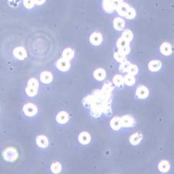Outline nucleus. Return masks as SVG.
<instances>
[{
	"label": "nucleus",
	"mask_w": 174,
	"mask_h": 174,
	"mask_svg": "<svg viewBox=\"0 0 174 174\" xmlns=\"http://www.w3.org/2000/svg\"><path fill=\"white\" fill-rule=\"evenodd\" d=\"M114 90L113 84L106 81L102 89L94 91L92 95L86 96L83 99L84 107L89 108L90 114L94 118H99L102 115H110L112 114V94Z\"/></svg>",
	"instance_id": "nucleus-1"
},
{
	"label": "nucleus",
	"mask_w": 174,
	"mask_h": 174,
	"mask_svg": "<svg viewBox=\"0 0 174 174\" xmlns=\"http://www.w3.org/2000/svg\"><path fill=\"white\" fill-rule=\"evenodd\" d=\"M122 2H123V0H103L102 7L105 12L112 13L117 10Z\"/></svg>",
	"instance_id": "nucleus-2"
},
{
	"label": "nucleus",
	"mask_w": 174,
	"mask_h": 174,
	"mask_svg": "<svg viewBox=\"0 0 174 174\" xmlns=\"http://www.w3.org/2000/svg\"><path fill=\"white\" fill-rule=\"evenodd\" d=\"M3 158L5 160L8 161V162H14L18 157V152L16 149L12 147L7 148L5 151L2 152Z\"/></svg>",
	"instance_id": "nucleus-3"
},
{
	"label": "nucleus",
	"mask_w": 174,
	"mask_h": 174,
	"mask_svg": "<svg viewBox=\"0 0 174 174\" xmlns=\"http://www.w3.org/2000/svg\"><path fill=\"white\" fill-rule=\"evenodd\" d=\"M121 123L122 127L125 128H133L136 125V120L132 115H126L124 116L121 117Z\"/></svg>",
	"instance_id": "nucleus-4"
},
{
	"label": "nucleus",
	"mask_w": 174,
	"mask_h": 174,
	"mask_svg": "<svg viewBox=\"0 0 174 174\" xmlns=\"http://www.w3.org/2000/svg\"><path fill=\"white\" fill-rule=\"evenodd\" d=\"M22 111H23V113L27 116L32 117L37 115L38 109H37V107L34 104L27 103L24 105L23 108H22Z\"/></svg>",
	"instance_id": "nucleus-5"
},
{
	"label": "nucleus",
	"mask_w": 174,
	"mask_h": 174,
	"mask_svg": "<svg viewBox=\"0 0 174 174\" xmlns=\"http://www.w3.org/2000/svg\"><path fill=\"white\" fill-rule=\"evenodd\" d=\"M56 67L59 71H63V72H66L71 67V63H70V61L63 59L62 57L57 61Z\"/></svg>",
	"instance_id": "nucleus-6"
},
{
	"label": "nucleus",
	"mask_w": 174,
	"mask_h": 174,
	"mask_svg": "<svg viewBox=\"0 0 174 174\" xmlns=\"http://www.w3.org/2000/svg\"><path fill=\"white\" fill-rule=\"evenodd\" d=\"M89 40H90V43L94 46H99L103 41V37L99 32H94L91 34Z\"/></svg>",
	"instance_id": "nucleus-7"
},
{
	"label": "nucleus",
	"mask_w": 174,
	"mask_h": 174,
	"mask_svg": "<svg viewBox=\"0 0 174 174\" xmlns=\"http://www.w3.org/2000/svg\"><path fill=\"white\" fill-rule=\"evenodd\" d=\"M13 56L15 57L16 59L20 60V61H22V60L26 59L27 56V52L26 50V49L22 47H17L13 50Z\"/></svg>",
	"instance_id": "nucleus-8"
},
{
	"label": "nucleus",
	"mask_w": 174,
	"mask_h": 174,
	"mask_svg": "<svg viewBox=\"0 0 174 174\" xmlns=\"http://www.w3.org/2000/svg\"><path fill=\"white\" fill-rule=\"evenodd\" d=\"M149 95V89L144 85H139L137 87L136 92V95L138 98L139 99H145L148 97Z\"/></svg>",
	"instance_id": "nucleus-9"
},
{
	"label": "nucleus",
	"mask_w": 174,
	"mask_h": 174,
	"mask_svg": "<svg viewBox=\"0 0 174 174\" xmlns=\"http://www.w3.org/2000/svg\"><path fill=\"white\" fill-rule=\"evenodd\" d=\"M69 119H70L69 114H68L67 112H64V111L60 112L56 116L57 122L59 123V124H61V125L66 124V123L69 121Z\"/></svg>",
	"instance_id": "nucleus-10"
},
{
	"label": "nucleus",
	"mask_w": 174,
	"mask_h": 174,
	"mask_svg": "<svg viewBox=\"0 0 174 174\" xmlns=\"http://www.w3.org/2000/svg\"><path fill=\"white\" fill-rule=\"evenodd\" d=\"M160 52L164 56H170L173 53V47L171 44L167 42H164L160 46Z\"/></svg>",
	"instance_id": "nucleus-11"
},
{
	"label": "nucleus",
	"mask_w": 174,
	"mask_h": 174,
	"mask_svg": "<svg viewBox=\"0 0 174 174\" xmlns=\"http://www.w3.org/2000/svg\"><path fill=\"white\" fill-rule=\"evenodd\" d=\"M125 25H126V22H125V19L123 18L116 17L114 19L113 27L118 31H121V30H124Z\"/></svg>",
	"instance_id": "nucleus-12"
},
{
	"label": "nucleus",
	"mask_w": 174,
	"mask_h": 174,
	"mask_svg": "<svg viewBox=\"0 0 174 174\" xmlns=\"http://www.w3.org/2000/svg\"><path fill=\"white\" fill-rule=\"evenodd\" d=\"M110 126L114 131H119L122 127L121 123V117L115 116L110 121Z\"/></svg>",
	"instance_id": "nucleus-13"
},
{
	"label": "nucleus",
	"mask_w": 174,
	"mask_h": 174,
	"mask_svg": "<svg viewBox=\"0 0 174 174\" xmlns=\"http://www.w3.org/2000/svg\"><path fill=\"white\" fill-rule=\"evenodd\" d=\"M40 80L43 84H50L53 81V74L50 71H43L40 75Z\"/></svg>",
	"instance_id": "nucleus-14"
},
{
	"label": "nucleus",
	"mask_w": 174,
	"mask_h": 174,
	"mask_svg": "<svg viewBox=\"0 0 174 174\" xmlns=\"http://www.w3.org/2000/svg\"><path fill=\"white\" fill-rule=\"evenodd\" d=\"M162 67V63L158 60H152L148 64V68L152 72H157Z\"/></svg>",
	"instance_id": "nucleus-15"
},
{
	"label": "nucleus",
	"mask_w": 174,
	"mask_h": 174,
	"mask_svg": "<svg viewBox=\"0 0 174 174\" xmlns=\"http://www.w3.org/2000/svg\"><path fill=\"white\" fill-rule=\"evenodd\" d=\"M142 138H143V136L142 133L138 132L134 133V134H132L131 136H130L129 142L132 145H133V146H136V145H139V143L141 142Z\"/></svg>",
	"instance_id": "nucleus-16"
},
{
	"label": "nucleus",
	"mask_w": 174,
	"mask_h": 174,
	"mask_svg": "<svg viewBox=\"0 0 174 174\" xmlns=\"http://www.w3.org/2000/svg\"><path fill=\"white\" fill-rule=\"evenodd\" d=\"M78 141L81 145H87L91 142V136L87 132H82L78 136Z\"/></svg>",
	"instance_id": "nucleus-17"
},
{
	"label": "nucleus",
	"mask_w": 174,
	"mask_h": 174,
	"mask_svg": "<svg viewBox=\"0 0 174 174\" xmlns=\"http://www.w3.org/2000/svg\"><path fill=\"white\" fill-rule=\"evenodd\" d=\"M94 77L98 81H102L106 77V72L103 68H97L94 71Z\"/></svg>",
	"instance_id": "nucleus-18"
},
{
	"label": "nucleus",
	"mask_w": 174,
	"mask_h": 174,
	"mask_svg": "<svg viewBox=\"0 0 174 174\" xmlns=\"http://www.w3.org/2000/svg\"><path fill=\"white\" fill-rule=\"evenodd\" d=\"M36 142H37V146L40 148H47L49 145L48 139L45 136H43V135L37 136Z\"/></svg>",
	"instance_id": "nucleus-19"
},
{
	"label": "nucleus",
	"mask_w": 174,
	"mask_h": 174,
	"mask_svg": "<svg viewBox=\"0 0 174 174\" xmlns=\"http://www.w3.org/2000/svg\"><path fill=\"white\" fill-rule=\"evenodd\" d=\"M129 8L130 6H128L126 2H122L121 4H120V6H118L116 11L120 16H122V17H125V16H126V13L128 12Z\"/></svg>",
	"instance_id": "nucleus-20"
},
{
	"label": "nucleus",
	"mask_w": 174,
	"mask_h": 174,
	"mask_svg": "<svg viewBox=\"0 0 174 174\" xmlns=\"http://www.w3.org/2000/svg\"><path fill=\"white\" fill-rule=\"evenodd\" d=\"M112 82H113L114 85L118 87H122L123 85L125 84L124 81V77L122 74H116L114 76L113 79H112Z\"/></svg>",
	"instance_id": "nucleus-21"
},
{
	"label": "nucleus",
	"mask_w": 174,
	"mask_h": 174,
	"mask_svg": "<svg viewBox=\"0 0 174 174\" xmlns=\"http://www.w3.org/2000/svg\"><path fill=\"white\" fill-rule=\"evenodd\" d=\"M158 169L162 173H167L170 170V164L167 160H162L158 164Z\"/></svg>",
	"instance_id": "nucleus-22"
},
{
	"label": "nucleus",
	"mask_w": 174,
	"mask_h": 174,
	"mask_svg": "<svg viewBox=\"0 0 174 174\" xmlns=\"http://www.w3.org/2000/svg\"><path fill=\"white\" fill-rule=\"evenodd\" d=\"M74 56V51L71 48H66L63 50L62 53V57L63 59H66L67 61H71L73 59Z\"/></svg>",
	"instance_id": "nucleus-23"
},
{
	"label": "nucleus",
	"mask_w": 174,
	"mask_h": 174,
	"mask_svg": "<svg viewBox=\"0 0 174 174\" xmlns=\"http://www.w3.org/2000/svg\"><path fill=\"white\" fill-rule=\"evenodd\" d=\"M61 169H62V167H61V164L59 162H53L50 166V171L53 174H58L61 173Z\"/></svg>",
	"instance_id": "nucleus-24"
},
{
	"label": "nucleus",
	"mask_w": 174,
	"mask_h": 174,
	"mask_svg": "<svg viewBox=\"0 0 174 174\" xmlns=\"http://www.w3.org/2000/svg\"><path fill=\"white\" fill-rule=\"evenodd\" d=\"M124 81L127 86H132L136 83V78H135V76L127 74L124 77Z\"/></svg>",
	"instance_id": "nucleus-25"
},
{
	"label": "nucleus",
	"mask_w": 174,
	"mask_h": 174,
	"mask_svg": "<svg viewBox=\"0 0 174 174\" xmlns=\"http://www.w3.org/2000/svg\"><path fill=\"white\" fill-rule=\"evenodd\" d=\"M114 58H115V61L118 63H123L125 61H127L126 55L122 54V53H120L119 51H116L114 53Z\"/></svg>",
	"instance_id": "nucleus-26"
},
{
	"label": "nucleus",
	"mask_w": 174,
	"mask_h": 174,
	"mask_svg": "<svg viewBox=\"0 0 174 174\" xmlns=\"http://www.w3.org/2000/svg\"><path fill=\"white\" fill-rule=\"evenodd\" d=\"M122 37L126 40L127 42H131L133 39V33L130 30H125L122 34Z\"/></svg>",
	"instance_id": "nucleus-27"
},
{
	"label": "nucleus",
	"mask_w": 174,
	"mask_h": 174,
	"mask_svg": "<svg viewBox=\"0 0 174 174\" xmlns=\"http://www.w3.org/2000/svg\"><path fill=\"white\" fill-rule=\"evenodd\" d=\"M116 46H117V48H118V50H120V49L129 46V43L127 42L125 39L122 38V37H120V38H118V40H117Z\"/></svg>",
	"instance_id": "nucleus-28"
},
{
	"label": "nucleus",
	"mask_w": 174,
	"mask_h": 174,
	"mask_svg": "<svg viewBox=\"0 0 174 174\" xmlns=\"http://www.w3.org/2000/svg\"><path fill=\"white\" fill-rule=\"evenodd\" d=\"M131 65L132 63L128 61H125V62L123 63H121V64H120L119 66V71L123 73H128V71H129V68L130 67H131Z\"/></svg>",
	"instance_id": "nucleus-29"
},
{
	"label": "nucleus",
	"mask_w": 174,
	"mask_h": 174,
	"mask_svg": "<svg viewBox=\"0 0 174 174\" xmlns=\"http://www.w3.org/2000/svg\"><path fill=\"white\" fill-rule=\"evenodd\" d=\"M25 92H26V94H27V96L33 97L37 95V93H38V89L32 88V87H28V86H27V87H26Z\"/></svg>",
	"instance_id": "nucleus-30"
},
{
	"label": "nucleus",
	"mask_w": 174,
	"mask_h": 174,
	"mask_svg": "<svg viewBox=\"0 0 174 174\" xmlns=\"http://www.w3.org/2000/svg\"><path fill=\"white\" fill-rule=\"evenodd\" d=\"M27 86L28 87H32V88L38 89L39 88V81L36 78H30L27 82Z\"/></svg>",
	"instance_id": "nucleus-31"
},
{
	"label": "nucleus",
	"mask_w": 174,
	"mask_h": 174,
	"mask_svg": "<svg viewBox=\"0 0 174 174\" xmlns=\"http://www.w3.org/2000/svg\"><path fill=\"white\" fill-rule=\"evenodd\" d=\"M136 16V12L133 8L130 7L129 9H128V12L126 13V16L125 17L127 19H133Z\"/></svg>",
	"instance_id": "nucleus-32"
},
{
	"label": "nucleus",
	"mask_w": 174,
	"mask_h": 174,
	"mask_svg": "<svg viewBox=\"0 0 174 174\" xmlns=\"http://www.w3.org/2000/svg\"><path fill=\"white\" fill-rule=\"evenodd\" d=\"M138 72H139V68H138V67L135 64H132L129 68V71H128V72L127 73V74L136 76V74H138Z\"/></svg>",
	"instance_id": "nucleus-33"
},
{
	"label": "nucleus",
	"mask_w": 174,
	"mask_h": 174,
	"mask_svg": "<svg viewBox=\"0 0 174 174\" xmlns=\"http://www.w3.org/2000/svg\"><path fill=\"white\" fill-rule=\"evenodd\" d=\"M23 5L27 9H32L35 6L34 0H23Z\"/></svg>",
	"instance_id": "nucleus-34"
},
{
	"label": "nucleus",
	"mask_w": 174,
	"mask_h": 174,
	"mask_svg": "<svg viewBox=\"0 0 174 174\" xmlns=\"http://www.w3.org/2000/svg\"><path fill=\"white\" fill-rule=\"evenodd\" d=\"M45 1H46V0H34V2H35V5H38V6H41V5H43V3L45 2Z\"/></svg>",
	"instance_id": "nucleus-35"
}]
</instances>
